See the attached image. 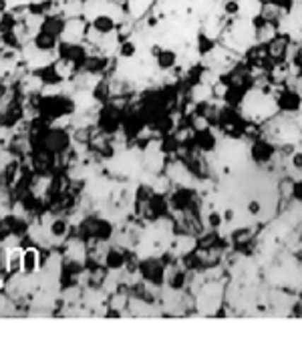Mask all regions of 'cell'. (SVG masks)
I'll return each instance as SVG.
<instances>
[{"instance_id":"cell-8","label":"cell","mask_w":302,"mask_h":362,"mask_svg":"<svg viewBox=\"0 0 302 362\" xmlns=\"http://www.w3.org/2000/svg\"><path fill=\"white\" fill-rule=\"evenodd\" d=\"M292 2H302V0H292Z\"/></svg>"},{"instance_id":"cell-1","label":"cell","mask_w":302,"mask_h":362,"mask_svg":"<svg viewBox=\"0 0 302 362\" xmlns=\"http://www.w3.org/2000/svg\"><path fill=\"white\" fill-rule=\"evenodd\" d=\"M81 16L87 21L93 30L107 35L117 30L125 21H129L125 4L117 0H83Z\"/></svg>"},{"instance_id":"cell-2","label":"cell","mask_w":302,"mask_h":362,"mask_svg":"<svg viewBox=\"0 0 302 362\" xmlns=\"http://www.w3.org/2000/svg\"><path fill=\"white\" fill-rule=\"evenodd\" d=\"M218 42L234 54L244 57L256 45V21H248L242 16L230 18Z\"/></svg>"},{"instance_id":"cell-3","label":"cell","mask_w":302,"mask_h":362,"mask_svg":"<svg viewBox=\"0 0 302 362\" xmlns=\"http://www.w3.org/2000/svg\"><path fill=\"white\" fill-rule=\"evenodd\" d=\"M21 59L33 69H42V66L51 65L57 59V51L54 47H40L37 40H30L21 51Z\"/></svg>"},{"instance_id":"cell-5","label":"cell","mask_w":302,"mask_h":362,"mask_svg":"<svg viewBox=\"0 0 302 362\" xmlns=\"http://www.w3.org/2000/svg\"><path fill=\"white\" fill-rule=\"evenodd\" d=\"M264 0H238V14L248 21H258L262 13Z\"/></svg>"},{"instance_id":"cell-4","label":"cell","mask_w":302,"mask_h":362,"mask_svg":"<svg viewBox=\"0 0 302 362\" xmlns=\"http://www.w3.org/2000/svg\"><path fill=\"white\" fill-rule=\"evenodd\" d=\"M87 21L83 16H75V18H65V25L59 33V40L69 47H77V45H85L87 39Z\"/></svg>"},{"instance_id":"cell-10","label":"cell","mask_w":302,"mask_h":362,"mask_svg":"<svg viewBox=\"0 0 302 362\" xmlns=\"http://www.w3.org/2000/svg\"><path fill=\"white\" fill-rule=\"evenodd\" d=\"M264 2H266V0H264Z\"/></svg>"},{"instance_id":"cell-7","label":"cell","mask_w":302,"mask_h":362,"mask_svg":"<svg viewBox=\"0 0 302 362\" xmlns=\"http://www.w3.org/2000/svg\"><path fill=\"white\" fill-rule=\"evenodd\" d=\"M2 18H4V14L0 13V25H2Z\"/></svg>"},{"instance_id":"cell-9","label":"cell","mask_w":302,"mask_h":362,"mask_svg":"<svg viewBox=\"0 0 302 362\" xmlns=\"http://www.w3.org/2000/svg\"><path fill=\"white\" fill-rule=\"evenodd\" d=\"M117 2H125V0H117Z\"/></svg>"},{"instance_id":"cell-6","label":"cell","mask_w":302,"mask_h":362,"mask_svg":"<svg viewBox=\"0 0 302 362\" xmlns=\"http://www.w3.org/2000/svg\"><path fill=\"white\" fill-rule=\"evenodd\" d=\"M18 59H21V54L13 51H6L4 54H0V77L13 73L16 65H18Z\"/></svg>"}]
</instances>
